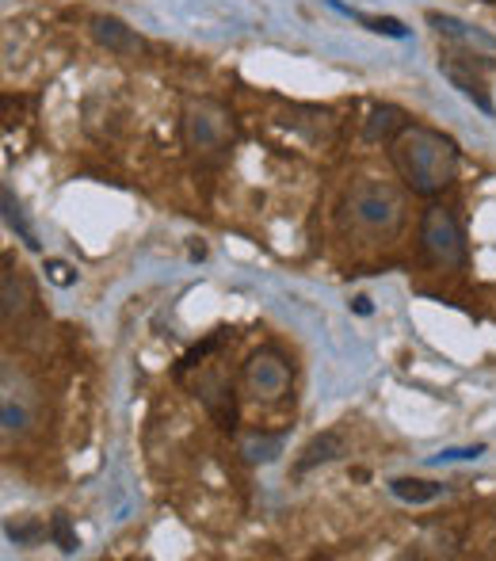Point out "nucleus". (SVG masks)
I'll return each mask as SVG.
<instances>
[{
    "mask_svg": "<svg viewBox=\"0 0 496 561\" xmlns=\"http://www.w3.org/2000/svg\"><path fill=\"white\" fill-rule=\"evenodd\" d=\"M46 268H50V279H54V283H61V287H69V283H73V276H69V268H66V264L50 260V264H46Z\"/></svg>",
    "mask_w": 496,
    "mask_h": 561,
    "instance_id": "18",
    "label": "nucleus"
},
{
    "mask_svg": "<svg viewBox=\"0 0 496 561\" xmlns=\"http://www.w3.org/2000/svg\"><path fill=\"white\" fill-rule=\"evenodd\" d=\"M340 455H344V440H340V432H321L317 440H309L306 447H302V458L294 463V474H309L314 466H324Z\"/></svg>",
    "mask_w": 496,
    "mask_h": 561,
    "instance_id": "10",
    "label": "nucleus"
},
{
    "mask_svg": "<svg viewBox=\"0 0 496 561\" xmlns=\"http://www.w3.org/2000/svg\"><path fill=\"white\" fill-rule=\"evenodd\" d=\"M352 306H355V314H370V299H355Z\"/></svg>",
    "mask_w": 496,
    "mask_h": 561,
    "instance_id": "20",
    "label": "nucleus"
},
{
    "mask_svg": "<svg viewBox=\"0 0 496 561\" xmlns=\"http://www.w3.org/2000/svg\"><path fill=\"white\" fill-rule=\"evenodd\" d=\"M332 4H336V0H332ZM340 8V4H336ZM340 12H347V15H355V20H363L367 23L370 31H378V35H390V38H405L409 31L401 27L398 20H370V15H363V12H352V8H340Z\"/></svg>",
    "mask_w": 496,
    "mask_h": 561,
    "instance_id": "15",
    "label": "nucleus"
},
{
    "mask_svg": "<svg viewBox=\"0 0 496 561\" xmlns=\"http://www.w3.org/2000/svg\"><path fill=\"white\" fill-rule=\"evenodd\" d=\"M390 161L416 195H439L459 173V145L439 130L409 122L390 142Z\"/></svg>",
    "mask_w": 496,
    "mask_h": 561,
    "instance_id": "1",
    "label": "nucleus"
},
{
    "mask_svg": "<svg viewBox=\"0 0 496 561\" xmlns=\"http://www.w3.org/2000/svg\"><path fill=\"white\" fill-rule=\"evenodd\" d=\"M50 535H54V542L66 550V554H73V550L81 547V542H76V535H73V527H69V516H54Z\"/></svg>",
    "mask_w": 496,
    "mask_h": 561,
    "instance_id": "16",
    "label": "nucleus"
},
{
    "mask_svg": "<svg viewBox=\"0 0 496 561\" xmlns=\"http://www.w3.org/2000/svg\"><path fill=\"white\" fill-rule=\"evenodd\" d=\"M184 142L196 157L214 161L226 157L229 145L237 142V122L219 100H191L184 107Z\"/></svg>",
    "mask_w": 496,
    "mask_h": 561,
    "instance_id": "3",
    "label": "nucleus"
},
{
    "mask_svg": "<svg viewBox=\"0 0 496 561\" xmlns=\"http://www.w3.org/2000/svg\"><path fill=\"white\" fill-rule=\"evenodd\" d=\"M279 451H283V440H279V435H248L241 443V455L248 463H271Z\"/></svg>",
    "mask_w": 496,
    "mask_h": 561,
    "instance_id": "14",
    "label": "nucleus"
},
{
    "mask_svg": "<svg viewBox=\"0 0 496 561\" xmlns=\"http://www.w3.org/2000/svg\"><path fill=\"white\" fill-rule=\"evenodd\" d=\"M4 428H8V432L23 428V412H20V409H12V401H4Z\"/></svg>",
    "mask_w": 496,
    "mask_h": 561,
    "instance_id": "19",
    "label": "nucleus"
},
{
    "mask_svg": "<svg viewBox=\"0 0 496 561\" xmlns=\"http://www.w3.org/2000/svg\"><path fill=\"white\" fill-rule=\"evenodd\" d=\"M428 23L439 31L444 38H454V43H467V46H485V50H496V38L489 31H477L470 23L454 20V15H444V12H428Z\"/></svg>",
    "mask_w": 496,
    "mask_h": 561,
    "instance_id": "9",
    "label": "nucleus"
},
{
    "mask_svg": "<svg viewBox=\"0 0 496 561\" xmlns=\"http://www.w3.org/2000/svg\"><path fill=\"white\" fill-rule=\"evenodd\" d=\"M92 35H96V43L104 50L119 54V58H134V54L145 50V38L134 27H127L122 20H115V15H96L92 20Z\"/></svg>",
    "mask_w": 496,
    "mask_h": 561,
    "instance_id": "6",
    "label": "nucleus"
},
{
    "mask_svg": "<svg viewBox=\"0 0 496 561\" xmlns=\"http://www.w3.org/2000/svg\"><path fill=\"white\" fill-rule=\"evenodd\" d=\"M196 394L203 397V405L211 409V417L219 420L222 428H237V401H234V386H229L222 374H206L199 378Z\"/></svg>",
    "mask_w": 496,
    "mask_h": 561,
    "instance_id": "7",
    "label": "nucleus"
},
{
    "mask_svg": "<svg viewBox=\"0 0 496 561\" xmlns=\"http://www.w3.org/2000/svg\"><path fill=\"white\" fill-rule=\"evenodd\" d=\"M0 202H4V222L12 225L15 233H20L23 245L38 253V237H35V230L27 225V218H23V207H20V199L12 195V187H4V191H0Z\"/></svg>",
    "mask_w": 496,
    "mask_h": 561,
    "instance_id": "13",
    "label": "nucleus"
},
{
    "mask_svg": "<svg viewBox=\"0 0 496 561\" xmlns=\"http://www.w3.org/2000/svg\"><path fill=\"white\" fill-rule=\"evenodd\" d=\"M405 127H409V115L401 112V107H393V104H382V107H375V112L367 115V127H363V135H367V142H393V138H398Z\"/></svg>",
    "mask_w": 496,
    "mask_h": 561,
    "instance_id": "8",
    "label": "nucleus"
},
{
    "mask_svg": "<svg viewBox=\"0 0 496 561\" xmlns=\"http://www.w3.org/2000/svg\"><path fill=\"white\" fill-rule=\"evenodd\" d=\"M405 214V202L382 180H359L344 199V225L367 237H393Z\"/></svg>",
    "mask_w": 496,
    "mask_h": 561,
    "instance_id": "2",
    "label": "nucleus"
},
{
    "mask_svg": "<svg viewBox=\"0 0 496 561\" xmlns=\"http://www.w3.org/2000/svg\"><path fill=\"white\" fill-rule=\"evenodd\" d=\"M390 493L401 496V501H409V504H432V501L444 496V486H436V481H421V478H393Z\"/></svg>",
    "mask_w": 496,
    "mask_h": 561,
    "instance_id": "12",
    "label": "nucleus"
},
{
    "mask_svg": "<svg viewBox=\"0 0 496 561\" xmlns=\"http://www.w3.org/2000/svg\"><path fill=\"white\" fill-rule=\"evenodd\" d=\"M439 69H444V77L454 84V89L462 92V96H470V100H474V104L482 107V112H493V100L485 96V84H482V77H477V73H467V69L459 66V58H454V54H447V58L439 61Z\"/></svg>",
    "mask_w": 496,
    "mask_h": 561,
    "instance_id": "11",
    "label": "nucleus"
},
{
    "mask_svg": "<svg viewBox=\"0 0 496 561\" xmlns=\"http://www.w3.org/2000/svg\"><path fill=\"white\" fill-rule=\"evenodd\" d=\"M421 245L436 268H451V271L467 268V233H462V225L454 222L451 210H444V207L424 210Z\"/></svg>",
    "mask_w": 496,
    "mask_h": 561,
    "instance_id": "4",
    "label": "nucleus"
},
{
    "mask_svg": "<svg viewBox=\"0 0 496 561\" xmlns=\"http://www.w3.org/2000/svg\"><path fill=\"white\" fill-rule=\"evenodd\" d=\"M245 386L256 401H279L291 389V360L279 348H260L245 363Z\"/></svg>",
    "mask_w": 496,
    "mask_h": 561,
    "instance_id": "5",
    "label": "nucleus"
},
{
    "mask_svg": "<svg viewBox=\"0 0 496 561\" xmlns=\"http://www.w3.org/2000/svg\"><path fill=\"white\" fill-rule=\"evenodd\" d=\"M482 451H485L482 443H474V447H447V451H439L432 463H462V458H477Z\"/></svg>",
    "mask_w": 496,
    "mask_h": 561,
    "instance_id": "17",
    "label": "nucleus"
}]
</instances>
